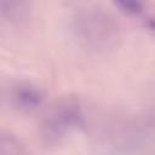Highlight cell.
I'll return each instance as SVG.
<instances>
[{"label": "cell", "instance_id": "6da1fadb", "mask_svg": "<svg viewBox=\"0 0 155 155\" xmlns=\"http://www.w3.org/2000/svg\"><path fill=\"white\" fill-rule=\"evenodd\" d=\"M18 98L19 101L25 104V105H38L41 101V97L39 94V92L34 88L30 87H25V88H21L18 91Z\"/></svg>", "mask_w": 155, "mask_h": 155}, {"label": "cell", "instance_id": "7a4b0ae2", "mask_svg": "<svg viewBox=\"0 0 155 155\" xmlns=\"http://www.w3.org/2000/svg\"><path fill=\"white\" fill-rule=\"evenodd\" d=\"M114 2L124 12L130 13V15H138L144 8L142 0H114Z\"/></svg>", "mask_w": 155, "mask_h": 155}]
</instances>
